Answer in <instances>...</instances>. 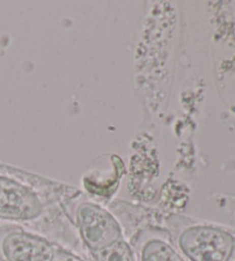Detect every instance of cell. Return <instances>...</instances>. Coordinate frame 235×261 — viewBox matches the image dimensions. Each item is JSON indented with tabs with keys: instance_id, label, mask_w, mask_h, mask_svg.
Instances as JSON below:
<instances>
[{
	"instance_id": "obj_6",
	"label": "cell",
	"mask_w": 235,
	"mask_h": 261,
	"mask_svg": "<svg viewBox=\"0 0 235 261\" xmlns=\"http://www.w3.org/2000/svg\"><path fill=\"white\" fill-rule=\"evenodd\" d=\"M93 255L97 261H137L133 250L123 238L93 252Z\"/></svg>"
},
{
	"instance_id": "obj_5",
	"label": "cell",
	"mask_w": 235,
	"mask_h": 261,
	"mask_svg": "<svg viewBox=\"0 0 235 261\" xmlns=\"http://www.w3.org/2000/svg\"><path fill=\"white\" fill-rule=\"evenodd\" d=\"M135 244L139 261H185L166 238L154 231H143Z\"/></svg>"
},
{
	"instance_id": "obj_1",
	"label": "cell",
	"mask_w": 235,
	"mask_h": 261,
	"mask_svg": "<svg viewBox=\"0 0 235 261\" xmlns=\"http://www.w3.org/2000/svg\"><path fill=\"white\" fill-rule=\"evenodd\" d=\"M177 243L191 261H227L235 240L223 229L194 224L179 232Z\"/></svg>"
},
{
	"instance_id": "obj_2",
	"label": "cell",
	"mask_w": 235,
	"mask_h": 261,
	"mask_svg": "<svg viewBox=\"0 0 235 261\" xmlns=\"http://www.w3.org/2000/svg\"><path fill=\"white\" fill-rule=\"evenodd\" d=\"M75 219L80 236L92 252L122 240V229L117 220L94 202H80L76 208Z\"/></svg>"
},
{
	"instance_id": "obj_8",
	"label": "cell",
	"mask_w": 235,
	"mask_h": 261,
	"mask_svg": "<svg viewBox=\"0 0 235 261\" xmlns=\"http://www.w3.org/2000/svg\"><path fill=\"white\" fill-rule=\"evenodd\" d=\"M227 261H235V243H234V246H233V250L230 252V254L228 256Z\"/></svg>"
},
{
	"instance_id": "obj_4",
	"label": "cell",
	"mask_w": 235,
	"mask_h": 261,
	"mask_svg": "<svg viewBox=\"0 0 235 261\" xmlns=\"http://www.w3.org/2000/svg\"><path fill=\"white\" fill-rule=\"evenodd\" d=\"M42 212V201L33 190L0 176V219L26 221L39 217Z\"/></svg>"
},
{
	"instance_id": "obj_3",
	"label": "cell",
	"mask_w": 235,
	"mask_h": 261,
	"mask_svg": "<svg viewBox=\"0 0 235 261\" xmlns=\"http://www.w3.org/2000/svg\"><path fill=\"white\" fill-rule=\"evenodd\" d=\"M55 249L44 238L15 227H0V261H52Z\"/></svg>"
},
{
	"instance_id": "obj_7",
	"label": "cell",
	"mask_w": 235,
	"mask_h": 261,
	"mask_svg": "<svg viewBox=\"0 0 235 261\" xmlns=\"http://www.w3.org/2000/svg\"><path fill=\"white\" fill-rule=\"evenodd\" d=\"M52 261H85V260L80 259L79 256L72 254L68 251L61 250V249H55Z\"/></svg>"
}]
</instances>
